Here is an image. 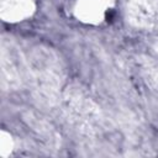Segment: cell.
<instances>
[{
  "label": "cell",
  "mask_w": 158,
  "mask_h": 158,
  "mask_svg": "<svg viewBox=\"0 0 158 158\" xmlns=\"http://www.w3.org/2000/svg\"><path fill=\"white\" fill-rule=\"evenodd\" d=\"M59 105L68 121L83 133H95L102 125V112L90 91L78 84L67 85Z\"/></svg>",
  "instance_id": "cell-2"
},
{
  "label": "cell",
  "mask_w": 158,
  "mask_h": 158,
  "mask_svg": "<svg viewBox=\"0 0 158 158\" xmlns=\"http://www.w3.org/2000/svg\"><path fill=\"white\" fill-rule=\"evenodd\" d=\"M123 16L132 28L152 30L158 25V0H125Z\"/></svg>",
  "instance_id": "cell-5"
},
{
  "label": "cell",
  "mask_w": 158,
  "mask_h": 158,
  "mask_svg": "<svg viewBox=\"0 0 158 158\" xmlns=\"http://www.w3.org/2000/svg\"><path fill=\"white\" fill-rule=\"evenodd\" d=\"M37 0H0V17L6 23H20L37 11Z\"/></svg>",
  "instance_id": "cell-6"
},
{
  "label": "cell",
  "mask_w": 158,
  "mask_h": 158,
  "mask_svg": "<svg viewBox=\"0 0 158 158\" xmlns=\"http://www.w3.org/2000/svg\"><path fill=\"white\" fill-rule=\"evenodd\" d=\"M116 0H67L69 15L81 25H102L115 7Z\"/></svg>",
  "instance_id": "cell-3"
},
{
  "label": "cell",
  "mask_w": 158,
  "mask_h": 158,
  "mask_svg": "<svg viewBox=\"0 0 158 158\" xmlns=\"http://www.w3.org/2000/svg\"><path fill=\"white\" fill-rule=\"evenodd\" d=\"M153 51H154V53L158 56V41H157V42L153 44Z\"/></svg>",
  "instance_id": "cell-9"
},
{
  "label": "cell",
  "mask_w": 158,
  "mask_h": 158,
  "mask_svg": "<svg viewBox=\"0 0 158 158\" xmlns=\"http://www.w3.org/2000/svg\"><path fill=\"white\" fill-rule=\"evenodd\" d=\"M27 79L26 56L10 42L1 44V84L4 89H17Z\"/></svg>",
  "instance_id": "cell-4"
},
{
  "label": "cell",
  "mask_w": 158,
  "mask_h": 158,
  "mask_svg": "<svg viewBox=\"0 0 158 158\" xmlns=\"http://www.w3.org/2000/svg\"><path fill=\"white\" fill-rule=\"evenodd\" d=\"M138 72L143 81L156 93H158V59L141 57L138 59Z\"/></svg>",
  "instance_id": "cell-7"
},
{
  "label": "cell",
  "mask_w": 158,
  "mask_h": 158,
  "mask_svg": "<svg viewBox=\"0 0 158 158\" xmlns=\"http://www.w3.org/2000/svg\"><path fill=\"white\" fill-rule=\"evenodd\" d=\"M16 148V139L14 135L2 128L0 131V157L1 158H7L10 157Z\"/></svg>",
  "instance_id": "cell-8"
},
{
  "label": "cell",
  "mask_w": 158,
  "mask_h": 158,
  "mask_svg": "<svg viewBox=\"0 0 158 158\" xmlns=\"http://www.w3.org/2000/svg\"><path fill=\"white\" fill-rule=\"evenodd\" d=\"M26 65L35 99L43 106L59 105L65 75L58 54L47 46H35L26 56Z\"/></svg>",
  "instance_id": "cell-1"
}]
</instances>
